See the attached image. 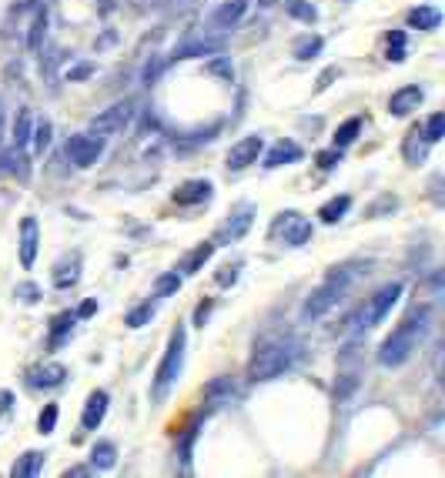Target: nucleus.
Returning <instances> with one entry per match:
<instances>
[{
    "label": "nucleus",
    "instance_id": "f257e3e1",
    "mask_svg": "<svg viewBox=\"0 0 445 478\" xmlns=\"http://www.w3.org/2000/svg\"><path fill=\"white\" fill-rule=\"evenodd\" d=\"M429 308H419V311H412V315L402 321V325L395 328L388 338L381 341L379 348V365L385 368H398L405 365L408 358H412V352L419 348V341L425 338V328H429Z\"/></svg>",
    "mask_w": 445,
    "mask_h": 478
},
{
    "label": "nucleus",
    "instance_id": "f03ea898",
    "mask_svg": "<svg viewBox=\"0 0 445 478\" xmlns=\"http://www.w3.org/2000/svg\"><path fill=\"white\" fill-rule=\"evenodd\" d=\"M295 358H298V345H295V341L265 345V348H258V352H254L251 365H248V375H251V381H265V378H275V375H281L285 368H292Z\"/></svg>",
    "mask_w": 445,
    "mask_h": 478
},
{
    "label": "nucleus",
    "instance_id": "7ed1b4c3",
    "mask_svg": "<svg viewBox=\"0 0 445 478\" xmlns=\"http://www.w3.org/2000/svg\"><path fill=\"white\" fill-rule=\"evenodd\" d=\"M184 341H188L184 325H178L174 331H171L167 352H165V358H161L158 371H154V398H158V402L165 398L167 388H171V385L178 381V375H181V365H184Z\"/></svg>",
    "mask_w": 445,
    "mask_h": 478
},
{
    "label": "nucleus",
    "instance_id": "20e7f679",
    "mask_svg": "<svg viewBox=\"0 0 445 478\" xmlns=\"http://www.w3.org/2000/svg\"><path fill=\"white\" fill-rule=\"evenodd\" d=\"M345 285H348V275H338V271H335L312 298H305V304H302V321H315V318H321L325 311H331L335 304L342 301Z\"/></svg>",
    "mask_w": 445,
    "mask_h": 478
},
{
    "label": "nucleus",
    "instance_id": "39448f33",
    "mask_svg": "<svg viewBox=\"0 0 445 478\" xmlns=\"http://www.w3.org/2000/svg\"><path fill=\"white\" fill-rule=\"evenodd\" d=\"M271 238L281 241V244H288V248H302V244L312 241V221L302 217L298 211H285L278 221L271 225Z\"/></svg>",
    "mask_w": 445,
    "mask_h": 478
},
{
    "label": "nucleus",
    "instance_id": "423d86ee",
    "mask_svg": "<svg viewBox=\"0 0 445 478\" xmlns=\"http://www.w3.org/2000/svg\"><path fill=\"white\" fill-rule=\"evenodd\" d=\"M131 117H134V101H117V104H111L107 111H101L94 121H90V134H97V138L121 134V131L131 124Z\"/></svg>",
    "mask_w": 445,
    "mask_h": 478
},
{
    "label": "nucleus",
    "instance_id": "0eeeda50",
    "mask_svg": "<svg viewBox=\"0 0 445 478\" xmlns=\"http://www.w3.org/2000/svg\"><path fill=\"white\" fill-rule=\"evenodd\" d=\"M64 154L74 161V167H90V164L101 161L104 154V138H97V134H74V138H67V144H64Z\"/></svg>",
    "mask_w": 445,
    "mask_h": 478
},
{
    "label": "nucleus",
    "instance_id": "6e6552de",
    "mask_svg": "<svg viewBox=\"0 0 445 478\" xmlns=\"http://www.w3.org/2000/svg\"><path fill=\"white\" fill-rule=\"evenodd\" d=\"M398 298H402V285H398V281H392V285H385L381 291H375L369 308L362 311V325L372 328V325H379V321H385V315L398 304Z\"/></svg>",
    "mask_w": 445,
    "mask_h": 478
},
{
    "label": "nucleus",
    "instance_id": "1a4fd4ad",
    "mask_svg": "<svg viewBox=\"0 0 445 478\" xmlns=\"http://www.w3.org/2000/svg\"><path fill=\"white\" fill-rule=\"evenodd\" d=\"M261 151H265L261 134H251V138L238 141V144L228 151V171H244V167H251V164L261 157Z\"/></svg>",
    "mask_w": 445,
    "mask_h": 478
},
{
    "label": "nucleus",
    "instance_id": "9d476101",
    "mask_svg": "<svg viewBox=\"0 0 445 478\" xmlns=\"http://www.w3.org/2000/svg\"><path fill=\"white\" fill-rule=\"evenodd\" d=\"M251 221H254V211L251 208H242L238 214H231L225 225L215 231V244H231V241H242L244 234H248V227H251Z\"/></svg>",
    "mask_w": 445,
    "mask_h": 478
},
{
    "label": "nucleus",
    "instance_id": "9b49d317",
    "mask_svg": "<svg viewBox=\"0 0 445 478\" xmlns=\"http://www.w3.org/2000/svg\"><path fill=\"white\" fill-rule=\"evenodd\" d=\"M37 244H40V227L34 217L20 221V268H34L37 261Z\"/></svg>",
    "mask_w": 445,
    "mask_h": 478
},
{
    "label": "nucleus",
    "instance_id": "f8f14e48",
    "mask_svg": "<svg viewBox=\"0 0 445 478\" xmlns=\"http://www.w3.org/2000/svg\"><path fill=\"white\" fill-rule=\"evenodd\" d=\"M107 391H90L88 402H84V415H81V428L84 431H94V428L104 422V415H107Z\"/></svg>",
    "mask_w": 445,
    "mask_h": 478
},
{
    "label": "nucleus",
    "instance_id": "ddd939ff",
    "mask_svg": "<svg viewBox=\"0 0 445 478\" xmlns=\"http://www.w3.org/2000/svg\"><path fill=\"white\" fill-rule=\"evenodd\" d=\"M295 161H302V144H298V141H292V138H281L278 144L265 154V167H268V171H275V167H281V164H295Z\"/></svg>",
    "mask_w": 445,
    "mask_h": 478
},
{
    "label": "nucleus",
    "instance_id": "4468645a",
    "mask_svg": "<svg viewBox=\"0 0 445 478\" xmlns=\"http://www.w3.org/2000/svg\"><path fill=\"white\" fill-rule=\"evenodd\" d=\"M244 11H248V0H225V4L211 13V27H215V30H231V27H238Z\"/></svg>",
    "mask_w": 445,
    "mask_h": 478
},
{
    "label": "nucleus",
    "instance_id": "2eb2a0df",
    "mask_svg": "<svg viewBox=\"0 0 445 478\" xmlns=\"http://www.w3.org/2000/svg\"><path fill=\"white\" fill-rule=\"evenodd\" d=\"M422 97H425V94H422V88H415V84L395 90L392 101H388V114H392V117H408V114L422 104Z\"/></svg>",
    "mask_w": 445,
    "mask_h": 478
},
{
    "label": "nucleus",
    "instance_id": "dca6fc26",
    "mask_svg": "<svg viewBox=\"0 0 445 478\" xmlns=\"http://www.w3.org/2000/svg\"><path fill=\"white\" fill-rule=\"evenodd\" d=\"M74 325H77V311H61V315L54 318V325H51L47 348H51V352H61L64 345L71 341V335H74Z\"/></svg>",
    "mask_w": 445,
    "mask_h": 478
},
{
    "label": "nucleus",
    "instance_id": "f3484780",
    "mask_svg": "<svg viewBox=\"0 0 445 478\" xmlns=\"http://www.w3.org/2000/svg\"><path fill=\"white\" fill-rule=\"evenodd\" d=\"M77 281H81V254H71V258H61L57 265H54V288H74Z\"/></svg>",
    "mask_w": 445,
    "mask_h": 478
},
{
    "label": "nucleus",
    "instance_id": "a211bd4d",
    "mask_svg": "<svg viewBox=\"0 0 445 478\" xmlns=\"http://www.w3.org/2000/svg\"><path fill=\"white\" fill-rule=\"evenodd\" d=\"M44 37H47V7L37 4L34 17H30V30H27V51L30 54L44 51Z\"/></svg>",
    "mask_w": 445,
    "mask_h": 478
},
{
    "label": "nucleus",
    "instance_id": "6ab92c4d",
    "mask_svg": "<svg viewBox=\"0 0 445 478\" xmlns=\"http://www.w3.org/2000/svg\"><path fill=\"white\" fill-rule=\"evenodd\" d=\"M211 198V181H184L174 191V204H201Z\"/></svg>",
    "mask_w": 445,
    "mask_h": 478
},
{
    "label": "nucleus",
    "instance_id": "aec40b11",
    "mask_svg": "<svg viewBox=\"0 0 445 478\" xmlns=\"http://www.w3.org/2000/svg\"><path fill=\"white\" fill-rule=\"evenodd\" d=\"M215 248H218L215 241H201L194 251H188L184 254V261H181V275H198V271L208 265V258L215 254Z\"/></svg>",
    "mask_w": 445,
    "mask_h": 478
},
{
    "label": "nucleus",
    "instance_id": "412c9836",
    "mask_svg": "<svg viewBox=\"0 0 445 478\" xmlns=\"http://www.w3.org/2000/svg\"><path fill=\"white\" fill-rule=\"evenodd\" d=\"M64 378H67V368L51 362V365H40L30 371V385H37V388H57Z\"/></svg>",
    "mask_w": 445,
    "mask_h": 478
},
{
    "label": "nucleus",
    "instance_id": "4be33fe9",
    "mask_svg": "<svg viewBox=\"0 0 445 478\" xmlns=\"http://www.w3.org/2000/svg\"><path fill=\"white\" fill-rule=\"evenodd\" d=\"M40 472H44V452H24L11 468L13 478H34Z\"/></svg>",
    "mask_w": 445,
    "mask_h": 478
},
{
    "label": "nucleus",
    "instance_id": "5701e85b",
    "mask_svg": "<svg viewBox=\"0 0 445 478\" xmlns=\"http://www.w3.org/2000/svg\"><path fill=\"white\" fill-rule=\"evenodd\" d=\"M405 161L408 164H422L425 161V154H429V141H425V134H422V127H412L405 138Z\"/></svg>",
    "mask_w": 445,
    "mask_h": 478
},
{
    "label": "nucleus",
    "instance_id": "b1692460",
    "mask_svg": "<svg viewBox=\"0 0 445 478\" xmlns=\"http://www.w3.org/2000/svg\"><path fill=\"white\" fill-rule=\"evenodd\" d=\"M225 47V40L215 37V40H188V44H181L178 51H174V61H188V57H201V54H211V51H221Z\"/></svg>",
    "mask_w": 445,
    "mask_h": 478
},
{
    "label": "nucleus",
    "instance_id": "393cba45",
    "mask_svg": "<svg viewBox=\"0 0 445 478\" xmlns=\"http://www.w3.org/2000/svg\"><path fill=\"white\" fill-rule=\"evenodd\" d=\"M348 208H352V198H348V194H338V198H331V201H325L318 208V217H321L325 225H338L345 214H348Z\"/></svg>",
    "mask_w": 445,
    "mask_h": 478
},
{
    "label": "nucleus",
    "instance_id": "a878e982",
    "mask_svg": "<svg viewBox=\"0 0 445 478\" xmlns=\"http://www.w3.org/2000/svg\"><path fill=\"white\" fill-rule=\"evenodd\" d=\"M90 465L97 468V472H111L117 465V448L114 441H97L94 448H90Z\"/></svg>",
    "mask_w": 445,
    "mask_h": 478
},
{
    "label": "nucleus",
    "instance_id": "bb28decb",
    "mask_svg": "<svg viewBox=\"0 0 445 478\" xmlns=\"http://www.w3.org/2000/svg\"><path fill=\"white\" fill-rule=\"evenodd\" d=\"M439 24H442V13L435 11V7H415V11H408V27H419V30H435Z\"/></svg>",
    "mask_w": 445,
    "mask_h": 478
},
{
    "label": "nucleus",
    "instance_id": "cd10ccee",
    "mask_svg": "<svg viewBox=\"0 0 445 478\" xmlns=\"http://www.w3.org/2000/svg\"><path fill=\"white\" fill-rule=\"evenodd\" d=\"M30 131H34V121H30V111L20 107L17 117H13V148H20L24 151L27 144H30Z\"/></svg>",
    "mask_w": 445,
    "mask_h": 478
},
{
    "label": "nucleus",
    "instance_id": "c85d7f7f",
    "mask_svg": "<svg viewBox=\"0 0 445 478\" xmlns=\"http://www.w3.org/2000/svg\"><path fill=\"white\" fill-rule=\"evenodd\" d=\"M321 47H325V40L318 37V34H305V37L295 40V57L298 61H315L318 54H321Z\"/></svg>",
    "mask_w": 445,
    "mask_h": 478
},
{
    "label": "nucleus",
    "instance_id": "c756f323",
    "mask_svg": "<svg viewBox=\"0 0 445 478\" xmlns=\"http://www.w3.org/2000/svg\"><path fill=\"white\" fill-rule=\"evenodd\" d=\"M285 11L292 13L295 20H305V24H315L318 20V7L312 0H285Z\"/></svg>",
    "mask_w": 445,
    "mask_h": 478
},
{
    "label": "nucleus",
    "instance_id": "7c9ffc66",
    "mask_svg": "<svg viewBox=\"0 0 445 478\" xmlns=\"http://www.w3.org/2000/svg\"><path fill=\"white\" fill-rule=\"evenodd\" d=\"M178 288H181V271H165L154 281V294L158 298H171V294H178Z\"/></svg>",
    "mask_w": 445,
    "mask_h": 478
},
{
    "label": "nucleus",
    "instance_id": "2f4dec72",
    "mask_svg": "<svg viewBox=\"0 0 445 478\" xmlns=\"http://www.w3.org/2000/svg\"><path fill=\"white\" fill-rule=\"evenodd\" d=\"M358 131H362V117H348V121L335 131V148H348V144L358 138Z\"/></svg>",
    "mask_w": 445,
    "mask_h": 478
},
{
    "label": "nucleus",
    "instance_id": "473e14b6",
    "mask_svg": "<svg viewBox=\"0 0 445 478\" xmlns=\"http://www.w3.org/2000/svg\"><path fill=\"white\" fill-rule=\"evenodd\" d=\"M422 134H425V141H429V144H439V141L445 138V114L435 111L432 117H429V124L422 127Z\"/></svg>",
    "mask_w": 445,
    "mask_h": 478
},
{
    "label": "nucleus",
    "instance_id": "72a5a7b5",
    "mask_svg": "<svg viewBox=\"0 0 445 478\" xmlns=\"http://www.w3.org/2000/svg\"><path fill=\"white\" fill-rule=\"evenodd\" d=\"M64 61V51H57V47H47L44 51V61H40V74H44V80H51L54 84V74H57V64Z\"/></svg>",
    "mask_w": 445,
    "mask_h": 478
},
{
    "label": "nucleus",
    "instance_id": "f704fd0d",
    "mask_svg": "<svg viewBox=\"0 0 445 478\" xmlns=\"http://www.w3.org/2000/svg\"><path fill=\"white\" fill-rule=\"evenodd\" d=\"M30 141H34V154L47 151V144H51V121H37L34 131H30Z\"/></svg>",
    "mask_w": 445,
    "mask_h": 478
},
{
    "label": "nucleus",
    "instance_id": "c9c22d12",
    "mask_svg": "<svg viewBox=\"0 0 445 478\" xmlns=\"http://www.w3.org/2000/svg\"><path fill=\"white\" fill-rule=\"evenodd\" d=\"M154 311H158V308H154L151 301L138 304V308H134V311H131V315L124 318V321H127V328H144V325H148V321H151V318H154Z\"/></svg>",
    "mask_w": 445,
    "mask_h": 478
},
{
    "label": "nucleus",
    "instance_id": "e433bc0d",
    "mask_svg": "<svg viewBox=\"0 0 445 478\" xmlns=\"http://www.w3.org/2000/svg\"><path fill=\"white\" fill-rule=\"evenodd\" d=\"M385 57H388V61H405V34H402V30H392V34H388V54H385Z\"/></svg>",
    "mask_w": 445,
    "mask_h": 478
},
{
    "label": "nucleus",
    "instance_id": "4c0bfd02",
    "mask_svg": "<svg viewBox=\"0 0 445 478\" xmlns=\"http://www.w3.org/2000/svg\"><path fill=\"white\" fill-rule=\"evenodd\" d=\"M54 425H57V405H44V412L37 415V431L40 435H51Z\"/></svg>",
    "mask_w": 445,
    "mask_h": 478
},
{
    "label": "nucleus",
    "instance_id": "58836bf2",
    "mask_svg": "<svg viewBox=\"0 0 445 478\" xmlns=\"http://www.w3.org/2000/svg\"><path fill=\"white\" fill-rule=\"evenodd\" d=\"M208 74L221 77V80H231L235 77V64H231V57H215V61L208 64Z\"/></svg>",
    "mask_w": 445,
    "mask_h": 478
},
{
    "label": "nucleus",
    "instance_id": "ea45409f",
    "mask_svg": "<svg viewBox=\"0 0 445 478\" xmlns=\"http://www.w3.org/2000/svg\"><path fill=\"white\" fill-rule=\"evenodd\" d=\"M235 391V385H231V378H218V381H211L208 388H204V395L211 398V402H221L225 395H231Z\"/></svg>",
    "mask_w": 445,
    "mask_h": 478
},
{
    "label": "nucleus",
    "instance_id": "a19ab883",
    "mask_svg": "<svg viewBox=\"0 0 445 478\" xmlns=\"http://www.w3.org/2000/svg\"><path fill=\"white\" fill-rule=\"evenodd\" d=\"M13 294H17V298H20L24 304H37V301H40V288H37V285H30V281L17 285V291H13Z\"/></svg>",
    "mask_w": 445,
    "mask_h": 478
},
{
    "label": "nucleus",
    "instance_id": "79ce46f5",
    "mask_svg": "<svg viewBox=\"0 0 445 478\" xmlns=\"http://www.w3.org/2000/svg\"><path fill=\"white\" fill-rule=\"evenodd\" d=\"M318 161V167H321V171H331V167H335V164L342 161V148H331V151H321L315 157Z\"/></svg>",
    "mask_w": 445,
    "mask_h": 478
},
{
    "label": "nucleus",
    "instance_id": "37998d69",
    "mask_svg": "<svg viewBox=\"0 0 445 478\" xmlns=\"http://www.w3.org/2000/svg\"><path fill=\"white\" fill-rule=\"evenodd\" d=\"M90 74H94V64H77V67H67L64 80H88Z\"/></svg>",
    "mask_w": 445,
    "mask_h": 478
},
{
    "label": "nucleus",
    "instance_id": "c03bdc74",
    "mask_svg": "<svg viewBox=\"0 0 445 478\" xmlns=\"http://www.w3.org/2000/svg\"><path fill=\"white\" fill-rule=\"evenodd\" d=\"M238 268H242V265H228L225 271H218V285H221V288L235 285V281H238Z\"/></svg>",
    "mask_w": 445,
    "mask_h": 478
},
{
    "label": "nucleus",
    "instance_id": "a18cd8bd",
    "mask_svg": "<svg viewBox=\"0 0 445 478\" xmlns=\"http://www.w3.org/2000/svg\"><path fill=\"white\" fill-rule=\"evenodd\" d=\"M211 308H215V301H211V298L198 304V308H194V325H204V321H208V315H211Z\"/></svg>",
    "mask_w": 445,
    "mask_h": 478
},
{
    "label": "nucleus",
    "instance_id": "49530a36",
    "mask_svg": "<svg viewBox=\"0 0 445 478\" xmlns=\"http://www.w3.org/2000/svg\"><path fill=\"white\" fill-rule=\"evenodd\" d=\"M342 74V71H338V67H328V71H325V74L318 77V84H315V90H325L331 84V80H335V77Z\"/></svg>",
    "mask_w": 445,
    "mask_h": 478
},
{
    "label": "nucleus",
    "instance_id": "de8ad7c7",
    "mask_svg": "<svg viewBox=\"0 0 445 478\" xmlns=\"http://www.w3.org/2000/svg\"><path fill=\"white\" fill-rule=\"evenodd\" d=\"M97 311V301L94 298H88V301H81V308H77V318H90Z\"/></svg>",
    "mask_w": 445,
    "mask_h": 478
},
{
    "label": "nucleus",
    "instance_id": "09e8293b",
    "mask_svg": "<svg viewBox=\"0 0 445 478\" xmlns=\"http://www.w3.org/2000/svg\"><path fill=\"white\" fill-rule=\"evenodd\" d=\"M161 74V61H154V64H148V67H144V80H148V84H154V77Z\"/></svg>",
    "mask_w": 445,
    "mask_h": 478
},
{
    "label": "nucleus",
    "instance_id": "8fccbe9b",
    "mask_svg": "<svg viewBox=\"0 0 445 478\" xmlns=\"http://www.w3.org/2000/svg\"><path fill=\"white\" fill-rule=\"evenodd\" d=\"M352 388H355V378H345V381H342V385H338L335 391H338V398H345V395H348Z\"/></svg>",
    "mask_w": 445,
    "mask_h": 478
},
{
    "label": "nucleus",
    "instance_id": "3c124183",
    "mask_svg": "<svg viewBox=\"0 0 445 478\" xmlns=\"http://www.w3.org/2000/svg\"><path fill=\"white\" fill-rule=\"evenodd\" d=\"M11 402H13L11 391H0V412H11Z\"/></svg>",
    "mask_w": 445,
    "mask_h": 478
},
{
    "label": "nucleus",
    "instance_id": "603ef678",
    "mask_svg": "<svg viewBox=\"0 0 445 478\" xmlns=\"http://www.w3.org/2000/svg\"><path fill=\"white\" fill-rule=\"evenodd\" d=\"M84 478V475H90V468H84V465H77V468H67V478Z\"/></svg>",
    "mask_w": 445,
    "mask_h": 478
},
{
    "label": "nucleus",
    "instance_id": "864d4df0",
    "mask_svg": "<svg viewBox=\"0 0 445 478\" xmlns=\"http://www.w3.org/2000/svg\"><path fill=\"white\" fill-rule=\"evenodd\" d=\"M0 134H4V104H0Z\"/></svg>",
    "mask_w": 445,
    "mask_h": 478
},
{
    "label": "nucleus",
    "instance_id": "5fc2aeb1",
    "mask_svg": "<svg viewBox=\"0 0 445 478\" xmlns=\"http://www.w3.org/2000/svg\"><path fill=\"white\" fill-rule=\"evenodd\" d=\"M258 4H275V0H258Z\"/></svg>",
    "mask_w": 445,
    "mask_h": 478
}]
</instances>
